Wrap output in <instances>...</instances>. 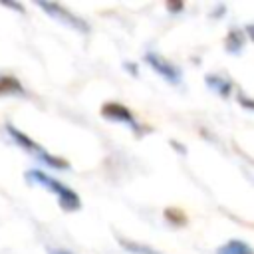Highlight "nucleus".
Returning a JSON list of instances; mask_svg holds the SVG:
<instances>
[{"mask_svg": "<svg viewBox=\"0 0 254 254\" xmlns=\"http://www.w3.org/2000/svg\"><path fill=\"white\" fill-rule=\"evenodd\" d=\"M145 64L153 71H157L165 81H169V83H179L181 81V69L175 64H171L169 60H165L163 56H159L155 52H147L145 54Z\"/></svg>", "mask_w": 254, "mask_h": 254, "instance_id": "obj_5", "label": "nucleus"}, {"mask_svg": "<svg viewBox=\"0 0 254 254\" xmlns=\"http://www.w3.org/2000/svg\"><path fill=\"white\" fill-rule=\"evenodd\" d=\"M242 34H240V30H230V34H228V40H226V48H228V52H238L240 48H242Z\"/></svg>", "mask_w": 254, "mask_h": 254, "instance_id": "obj_10", "label": "nucleus"}, {"mask_svg": "<svg viewBox=\"0 0 254 254\" xmlns=\"http://www.w3.org/2000/svg\"><path fill=\"white\" fill-rule=\"evenodd\" d=\"M36 6H38V8H42L50 18H54V20L62 22L64 26H67V28H71V30L79 32V34H87V32H89V24H87L83 18L75 16L73 12H69L67 8H64V6L56 4V2H44V0H38V2H36Z\"/></svg>", "mask_w": 254, "mask_h": 254, "instance_id": "obj_3", "label": "nucleus"}, {"mask_svg": "<svg viewBox=\"0 0 254 254\" xmlns=\"http://www.w3.org/2000/svg\"><path fill=\"white\" fill-rule=\"evenodd\" d=\"M204 81H206V85H208L212 91H216L220 97H226V95H230V91H232V83H230L226 77H222V75L210 73V75L204 77Z\"/></svg>", "mask_w": 254, "mask_h": 254, "instance_id": "obj_7", "label": "nucleus"}, {"mask_svg": "<svg viewBox=\"0 0 254 254\" xmlns=\"http://www.w3.org/2000/svg\"><path fill=\"white\" fill-rule=\"evenodd\" d=\"M26 179H28L30 183L40 185V187L48 189L50 192H54V194L58 196V200H60V206L65 208V210H77V208L81 206V200H79V196H77L75 190H71L67 185H64L62 181L54 179L52 175H48V173H44V171H40V169H30V171H26Z\"/></svg>", "mask_w": 254, "mask_h": 254, "instance_id": "obj_1", "label": "nucleus"}, {"mask_svg": "<svg viewBox=\"0 0 254 254\" xmlns=\"http://www.w3.org/2000/svg\"><path fill=\"white\" fill-rule=\"evenodd\" d=\"M216 254H254V252H252L250 244H246L244 240L232 238V240L224 242V244L216 250Z\"/></svg>", "mask_w": 254, "mask_h": 254, "instance_id": "obj_8", "label": "nucleus"}, {"mask_svg": "<svg viewBox=\"0 0 254 254\" xmlns=\"http://www.w3.org/2000/svg\"><path fill=\"white\" fill-rule=\"evenodd\" d=\"M50 254H71V252H67V250H52Z\"/></svg>", "mask_w": 254, "mask_h": 254, "instance_id": "obj_13", "label": "nucleus"}, {"mask_svg": "<svg viewBox=\"0 0 254 254\" xmlns=\"http://www.w3.org/2000/svg\"><path fill=\"white\" fill-rule=\"evenodd\" d=\"M119 244H121L129 254H163V252H157L155 248H151V246H147V244H139V242L125 240V238H119Z\"/></svg>", "mask_w": 254, "mask_h": 254, "instance_id": "obj_9", "label": "nucleus"}, {"mask_svg": "<svg viewBox=\"0 0 254 254\" xmlns=\"http://www.w3.org/2000/svg\"><path fill=\"white\" fill-rule=\"evenodd\" d=\"M101 115L109 121H115V123H123L127 125L129 129H133L137 135L141 133V125L137 123V119L133 117L131 109L125 107L123 103H117V101H107L101 105Z\"/></svg>", "mask_w": 254, "mask_h": 254, "instance_id": "obj_4", "label": "nucleus"}, {"mask_svg": "<svg viewBox=\"0 0 254 254\" xmlns=\"http://www.w3.org/2000/svg\"><path fill=\"white\" fill-rule=\"evenodd\" d=\"M6 6H10V8H14V10H18V12H24V6L22 4H10V2H4Z\"/></svg>", "mask_w": 254, "mask_h": 254, "instance_id": "obj_12", "label": "nucleus"}, {"mask_svg": "<svg viewBox=\"0 0 254 254\" xmlns=\"http://www.w3.org/2000/svg\"><path fill=\"white\" fill-rule=\"evenodd\" d=\"M165 216H167L169 220H171V218H173V220H175V218H179V222H181V224H185V222H187L185 214H183L179 208H167V210H165Z\"/></svg>", "mask_w": 254, "mask_h": 254, "instance_id": "obj_11", "label": "nucleus"}, {"mask_svg": "<svg viewBox=\"0 0 254 254\" xmlns=\"http://www.w3.org/2000/svg\"><path fill=\"white\" fill-rule=\"evenodd\" d=\"M0 95H26L20 79L14 75H0Z\"/></svg>", "mask_w": 254, "mask_h": 254, "instance_id": "obj_6", "label": "nucleus"}, {"mask_svg": "<svg viewBox=\"0 0 254 254\" xmlns=\"http://www.w3.org/2000/svg\"><path fill=\"white\" fill-rule=\"evenodd\" d=\"M6 131H8V135L12 137V141H14L18 147H22V149H26V151L34 153V155L38 157V161H42L44 165L54 167V169H67V167H69L65 159H62V157H56V155L48 153V151H46L42 145H38L34 139H30L26 133H22L20 129H16L14 125L6 123Z\"/></svg>", "mask_w": 254, "mask_h": 254, "instance_id": "obj_2", "label": "nucleus"}]
</instances>
